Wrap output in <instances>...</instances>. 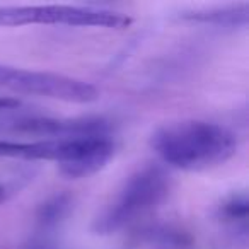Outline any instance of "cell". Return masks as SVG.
I'll use <instances>...</instances> for the list:
<instances>
[{"label":"cell","mask_w":249,"mask_h":249,"mask_svg":"<svg viewBox=\"0 0 249 249\" xmlns=\"http://www.w3.org/2000/svg\"><path fill=\"white\" fill-rule=\"evenodd\" d=\"M150 147L171 167L207 171L227 162L237 152L234 132L212 121H174L157 128Z\"/></svg>","instance_id":"cell-1"},{"label":"cell","mask_w":249,"mask_h":249,"mask_svg":"<svg viewBox=\"0 0 249 249\" xmlns=\"http://www.w3.org/2000/svg\"><path fill=\"white\" fill-rule=\"evenodd\" d=\"M171 190V179L160 166H145L124 181L121 190L96 217L92 231L99 235H109L159 207Z\"/></svg>","instance_id":"cell-2"},{"label":"cell","mask_w":249,"mask_h":249,"mask_svg":"<svg viewBox=\"0 0 249 249\" xmlns=\"http://www.w3.org/2000/svg\"><path fill=\"white\" fill-rule=\"evenodd\" d=\"M29 24L123 29L132 24V18L90 5H0V28Z\"/></svg>","instance_id":"cell-3"},{"label":"cell","mask_w":249,"mask_h":249,"mask_svg":"<svg viewBox=\"0 0 249 249\" xmlns=\"http://www.w3.org/2000/svg\"><path fill=\"white\" fill-rule=\"evenodd\" d=\"M0 89L75 104H89L99 99L97 87L86 80L9 65H0Z\"/></svg>","instance_id":"cell-4"},{"label":"cell","mask_w":249,"mask_h":249,"mask_svg":"<svg viewBox=\"0 0 249 249\" xmlns=\"http://www.w3.org/2000/svg\"><path fill=\"white\" fill-rule=\"evenodd\" d=\"M113 156L114 142L109 133L72 137L67 156L58 164V169L70 179L89 178L106 167Z\"/></svg>","instance_id":"cell-5"},{"label":"cell","mask_w":249,"mask_h":249,"mask_svg":"<svg viewBox=\"0 0 249 249\" xmlns=\"http://www.w3.org/2000/svg\"><path fill=\"white\" fill-rule=\"evenodd\" d=\"M16 128L35 135H48L53 139H70L94 133H109V123L103 118H73V120H55V118H31L19 121Z\"/></svg>","instance_id":"cell-6"},{"label":"cell","mask_w":249,"mask_h":249,"mask_svg":"<svg viewBox=\"0 0 249 249\" xmlns=\"http://www.w3.org/2000/svg\"><path fill=\"white\" fill-rule=\"evenodd\" d=\"M70 139H43L33 142L0 140V157L22 160H53L60 164L69 150Z\"/></svg>","instance_id":"cell-7"},{"label":"cell","mask_w":249,"mask_h":249,"mask_svg":"<svg viewBox=\"0 0 249 249\" xmlns=\"http://www.w3.org/2000/svg\"><path fill=\"white\" fill-rule=\"evenodd\" d=\"M188 21L203 22V24H215V26H246L249 19V5L239 4L232 7H220V9H208V11H195L183 16Z\"/></svg>","instance_id":"cell-8"},{"label":"cell","mask_w":249,"mask_h":249,"mask_svg":"<svg viewBox=\"0 0 249 249\" xmlns=\"http://www.w3.org/2000/svg\"><path fill=\"white\" fill-rule=\"evenodd\" d=\"M218 218L227 224H246L249 213V201L246 193H234L225 198L218 207Z\"/></svg>","instance_id":"cell-9"},{"label":"cell","mask_w":249,"mask_h":249,"mask_svg":"<svg viewBox=\"0 0 249 249\" xmlns=\"http://www.w3.org/2000/svg\"><path fill=\"white\" fill-rule=\"evenodd\" d=\"M70 208V196L69 195H56V196L50 198L46 203H43V207L39 208L38 213V222L41 224V227L50 229L58 225V222L67 215Z\"/></svg>","instance_id":"cell-10"},{"label":"cell","mask_w":249,"mask_h":249,"mask_svg":"<svg viewBox=\"0 0 249 249\" xmlns=\"http://www.w3.org/2000/svg\"><path fill=\"white\" fill-rule=\"evenodd\" d=\"M19 106V101L14 97H7V96H0V109H11V107Z\"/></svg>","instance_id":"cell-11"},{"label":"cell","mask_w":249,"mask_h":249,"mask_svg":"<svg viewBox=\"0 0 249 249\" xmlns=\"http://www.w3.org/2000/svg\"><path fill=\"white\" fill-rule=\"evenodd\" d=\"M9 195H11V188H9L7 184L0 183V203H4L9 198Z\"/></svg>","instance_id":"cell-12"}]
</instances>
